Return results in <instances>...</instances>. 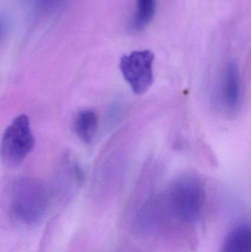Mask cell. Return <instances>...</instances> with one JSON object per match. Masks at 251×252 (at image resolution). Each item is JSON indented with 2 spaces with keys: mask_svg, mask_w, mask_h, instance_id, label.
Returning a JSON list of instances; mask_svg holds the SVG:
<instances>
[{
  "mask_svg": "<svg viewBox=\"0 0 251 252\" xmlns=\"http://www.w3.org/2000/svg\"><path fill=\"white\" fill-rule=\"evenodd\" d=\"M165 203L177 222L185 226L197 224L206 204V190L201 179L191 173L181 175L169 186Z\"/></svg>",
  "mask_w": 251,
  "mask_h": 252,
  "instance_id": "6da1fadb",
  "label": "cell"
},
{
  "mask_svg": "<svg viewBox=\"0 0 251 252\" xmlns=\"http://www.w3.org/2000/svg\"><path fill=\"white\" fill-rule=\"evenodd\" d=\"M47 189L38 179L19 178L12 185L10 192V211L18 221L27 225L39 223L47 211Z\"/></svg>",
  "mask_w": 251,
  "mask_h": 252,
  "instance_id": "7a4b0ae2",
  "label": "cell"
},
{
  "mask_svg": "<svg viewBox=\"0 0 251 252\" xmlns=\"http://www.w3.org/2000/svg\"><path fill=\"white\" fill-rule=\"evenodd\" d=\"M35 138L29 118L25 115L17 117L4 130L0 145V158L8 168L20 165L33 149Z\"/></svg>",
  "mask_w": 251,
  "mask_h": 252,
  "instance_id": "3957f363",
  "label": "cell"
},
{
  "mask_svg": "<svg viewBox=\"0 0 251 252\" xmlns=\"http://www.w3.org/2000/svg\"><path fill=\"white\" fill-rule=\"evenodd\" d=\"M154 59V53L148 50H136L121 58L122 76L136 94H144L153 85Z\"/></svg>",
  "mask_w": 251,
  "mask_h": 252,
  "instance_id": "277c9868",
  "label": "cell"
},
{
  "mask_svg": "<svg viewBox=\"0 0 251 252\" xmlns=\"http://www.w3.org/2000/svg\"><path fill=\"white\" fill-rule=\"evenodd\" d=\"M223 100L227 109L231 112L238 110L241 102V79L238 64L230 61L225 68L223 80Z\"/></svg>",
  "mask_w": 251,
  "mask_h": 252,
  "instance_id": "5b68a950",
  "label": "cell"
},
{
  "mask_svg": "<svg viewBox=\"0 0 251 252\" xmlns=\"http://www.w3.org/2000/svg\"><path fill=\"white\" fill-rule=\"evenodd\" d=\"M220 252H251V228L243 222L228 232Z\"/></svg>",
  "mask_w": 251,
  "mask_h": 252,
  "instance_id": "8992f818",
  "label": "cell"
},
{
  "mask_svg": "<svg viewBox=\"0 0 251 252\" xmlns=\"http://www.w3.org/2000/svg\"><path fill=\"white\" fill-rule=\"evenodd\" d=\"M98 125L97 113L91 109H84L77 115L74 128L77 136L82 142L90 144L97 134Z\"/></svg>",
  "mask_w": 251,
  "mask_h": 252,
  "instance_id": "52a82bcc",
  "label": "cell"
},
{
  "mask_svg": "<svg viewBox=\"0 0 251 252\" xmlns=\"http://www.w3.org/2000/svg\"><path fill=\"white\" fill-rule=\"evenodd\" d=\"M156 0H137L135 13L131 22V30L139 32L148 26L156 12Z\"/></svg>",
  "mask_w": 251,
  "mask_h": 252,
  "instance_id": "ba28073f",
  "label": "cell"
},
{
  "mask_svg": "<svg viewBox=\"0 0 251 252\" xmlns=\"http://www.w3.org/2000/svg\"><path fill=\"white\" fill-rule=\"evenodd\" d=\"M36 5L43 10H50L57 7L64 0H34Z\"/></svg>",
  "mask_w": 251,
  "mask_h": 252,
  "instance_id": "9c48e42d",
  "label": "cell"
},
{
  "mask_svg": "<svg viewBox=\"0 0 251 252\" xmlns=\"http://www.w3.org/2000/svg\"><path fill=\"white\" fill-rule=\"evenodd\" d=\"M1 24H0V34H1Z\"/></svg>",
  "mask_w": 251,
  "mask_h": 252,
  "instance_id": "30bf717a",
  "label": "cell"
}]
</instances>
